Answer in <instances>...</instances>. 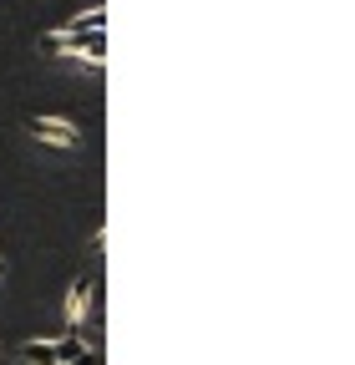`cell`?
<instances>
[{
	"mask_svg": "<svg viewBox=\"0 0 355 365\" xmlns=\"http://www.w3.org/2000/svg\"><path fill=\"white\" fill-rule=\"evenodd\" d=\"M0 274H6V259H0Z\"/></svg>",
	"mask_w": 355,
	"mask_h": 365,
	"instance_id": "5",
	"label": "cell"
},
{
	"mask_svg": "<svg viewBox=\"0 0 355 365\" xmlns=\"http://www.w3.org/2000/svg\"><path fill=\"white\" fill-rule=\"evenodd\" d=\"M26 132L36 137L41 148H81V127L66 122V117H31Z\"/></svg>",
	"mask_w": 355,
	"mask_h": 365,
	"instance_id": "1",
	"label": "cell"
},
{
	"mask_svg": "<svg viewBox=\"0 0 355 365\" xmlns=\"http://www.w3.org/2000/svg\"><path fill=\"white\" fill-rule=\"evenodd\" d=\"M21 360L26 365H56V340H26Z\"/></svg>",
	"mask_w": 355,
	"mask_h": 365,
	"instance_id": "4",
	"label": "cell"
},
{
	"mask_svg": "<svg viewBox=\"0 0 355 365\" xmlns=\"http://www.w3.org/2000/svg\"><path fill=\"white\" fill-rule=\"evenodd\" d=\"M92 299H97V284L92 279H76L66 289V325H81V319L92 314Z\"/></svg>",
	"mask_w": 355,
	"mask_h": 365,
	"instance_id": "2",
	"label": "cell"
},
{
	"mask_svg": "<svg viewBox=\"0 0 355 365\" xmlns=\"http://www.w3.org/2000/svg\"><path fill=\"white\" fill-rule=\"evenodd\" d=\"M56 365H102V350L81 345V340H61L56 345Z\"/></svg>",
	"mask_w": 355,
	"mask_h": 365,
	"instance_id": "3",
	"label": "cell"
}]
</instances>
